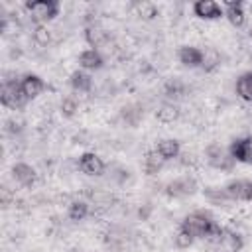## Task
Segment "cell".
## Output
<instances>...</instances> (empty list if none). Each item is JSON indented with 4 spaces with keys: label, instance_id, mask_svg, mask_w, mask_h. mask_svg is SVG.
I'll return each mask as SVG.
<instances>
[{
    "label": "cell",
    "instance_id": "obj_14",
    "mask_svg": "<svg viewBox=\"0 0 252 252\" xmlns=\"http://www.w3.org/2000/svg\"><path fill=\"white\" fill-rule=\"evenodd\" d=\"M224 16L234 28H242L246 22V12L242 2H224Z\"/></svg>",
    "mask_w": 252,
    "mask_h": 252
},
{
    "label": "cell",
    "instance_id": "obj_12",
    "mask_svg": "<svg viewBox=\"0 0 252 252\" xmlns=\"http://www.w3.org/2000/svg\"><path fill=\"white\" fill-rule=\"evenodd\" d=\"M79 65L83 67V71H98V69L104 65V57H102V53H100L98 49L89 47V49L81 51V55H79Z\"/></svg>",
    "mask_w": 252,
    "mask_h": 252
},
{
    "label": "cell",
    "instance_id": "obj_29",
    "mask_svg": "<svg viewBox=\"0 0 252 252\" xmlns=\"http://www.w3.org/2000/svg\"><path fill=\"white\" fill-rule=\"evenodd\" d=\"M4 130H6V134H10V136H18L22 130H24V120H20V118H8L6 120V124H4Z\"/></svg>",
    "mask_w": 252,
    "mask_h": 252
},
{
    "label": "cell",
    "instance_id": "obj_10",
    "mask_svg": "<svg viewBox=\"0 0 252 252\" xmlns=\"http://www.w3.org/2000/svg\"><path fill=\"white\" fill-rule=\"evenodd\" d=\"M79 169L87 175H102L104 171V161L100 156H96L94 152H87L79 158Z\"/></svg>",
    "mask_w": 252,
    "mask_h": 252
},
{
    "label": "cell",
    "instance_id": "obj_17",
    "mask_svg": "<svg viewBox=\"0 0 252 252\" xmlns=\"http://www.w3.org/2000/svg\"><path fill=\"white\" fill-rule=\"evenodd\" d=\"M181 116V110L175 102H161L156 110V118L161 122V124H173L177 118Z\"/></svg>",
    "mask_w": 252,
    "mask_h": 252
},
{
    "label": "cell",
    "instance_id": "obj_6",
    "mask_svg": "<svg viewBox=\"0 0 252 252\" xmlns=\"http://www.w3.org/2000/svg\"><path fill=\"white\" fill-rule=\"evenodd\" d=\"M224 191L230 201H252V181L250 179H232L224 185Z\"/></svg>",
    "mask_w": 252,
    "mask_h": 252
},
{
    "label": "cell",
    "instance_id": "obj_28",
    "mask_svg": "<svg viewBox=\"0 0 252 252\" xmlns=\"http://www.w3.org/2000/svg\"><path fill=\"white\" fill-rule=\"evenodd\" d=\"M136 12H138V16L144 18V20H154V18L158 16V8H156L152 2H138V4H136Z\"/></svg>",
    "mask_w": 252,
    "mask_h": 252
},
{
    "label": "cell",
    "instance_id": "obj_1",
    "mask_svg": "<svg viewBox=\"0 0 252 252\" xmlns=\"http://www.w3.org/2000/svg\"><path fill=\"white\" fill-rule=\"evenodd\" d=\"M179 228L185 230L187 234H191L193 238H205V240L222 234V226L217 220H213V217L205 211H195V213H189L187 217H183Z\"/></svg>",
    "mask_w": 252,
    "mask_h": 252
},
{
    "label": "cell",
    "instance_id": "obj_8",
    "mask_svg": "<svg viewBox=\"0 0 252 252\" xmlns=\"http://www.w3.org/2000/svg\"><path fill=\"white\" fill-rule=\"evenodd\" d=\"M193 14L201 20H219L224 16V8L215 0H197L193 4Z\"/></svg>",
    "mask_w": 252,
    "mask_h": 252
},
{
    "label": "cell",
    "instance_id": "obj_21",
    "mask_svg": "<svg viewBox=\"0 0 252 252\" xmlns=\"http://www.w3.org/2000/svg\"><path fill=\"white\" fill-rule=\"evenodd\" d=\"M89 213H91V209H89V203L87 201H83V199H73L71 203H69V207H67V217L71 219V220H83V219H87L89 217Z\"/></svg>",
    "mask_w": 252,
    "mask_h": 252
},
{
    "label": "cell",
    "instance_id": "obj_3",
    "mask_svg": "<svg viewBox=\"0 0 252 252\" xmlns=\"http://www.w3.org/2000/svg\"><path fill=\"white\" fill-rule=\"evenodd\" d=\"M0 102L6 106V108H12V110H20L26 106L28 98L26 94L22 93V87H20V81H4L2 83V89H0Z\"/></svg>",
    "mask_w": 252,
    "mask_h": 252
},
{
    "label": "cell",
    "instance_id": "obj_13",
    "mask_svg": "<svg viewBox=\"0 0 252 252\" xmlns=\"http://www.w3.org/2000/svg\"><path fill=\"white\" fill-rule=\"evenodd\" d=\"M179 61L183 67H189V69H195V67H201V59H203V49L195 47V45H183L179 47Z\"/></svg>",
    "mask_w": 252,
    "mask_h": 252
},
{
    "label": "cell",
    "instance_id": "obj_11",
    "mask_svg": "<svg viewBox=\"0 0 252 252\" xmlns=\"http://www.w3.org/2000/svg\"><path fill=\"white\" fill-rule=\"evenodd\" d=\"M12 177L16 179V183H20L24 187H32L37 181L35 169L30 163H24V161H18V163L12 165Z\"/></svg>",
    "mask_w": 252,
    "mask_h": 252
},
{
    "label": "cell",
    "instance_id": "obj_26",
    "mask_svg": "<svg viewBox=\"0 0 252 252\" xmlns=\"http://www.w3.org/2000/svg\"><path fill=\"white\" fill-rule=\"evenodd\" d=\"M163 93L169 98H179V96H183L187 93V87H185V83L181 79H169L165 83V87H163Z\"/></svg>",
    "mask_w": 252,
    "mask_h": 252
},
{
    "label": "cell",
    "instance_id": "obj_2",
    "mask_svg": "<svg viewBox=\"0 0 252 252\" xmlns=\"http://www.w3.org/2000/svg\"><path fill=\"white\" fill-rule=\"evenodd\" d=\"M26 10L35 24H45L53 20L55 16H59V2L57 0H32V2H26Z\"/></svg>",
    "mask_w": 252,
    "mask_h": 252
},
{
    "label": "cell",
    "instance_id": "obj_19",
    "mask_svg": "<svg viewBox=\"0 0 252 252\" xmlns=\"http://www.w3.org/2000/svg\"><path fill=\"white\" fill-rule=\"evenodd\" d=\"M69 83L77 93H89L93 89V77L87 71H73L69 77Z\"/></svg>",
    "mask_w": 252,
    "mask_h": 252
},
{
    "label": "cell",
    "instance_id": "obj_31",
    "mask_svg": "<svg viewBox=\"0 0 252 252\" xmlns=\"http://www.w3.org/2000/svg\"><path fill=\"white\" fill-rule=\"evenodd\" d=\"M179 161H181V165L183 167H189V169H193V167H197L199 165V158H197V154H193V152H185V154H179Z\"/></svg>",
    "mask_w": 252,
    "mask_h": 252
},
{
    "label": "cell",
    "instance_id": "obj_23",
    "mask_svg": "<svg viewBox=\"0 0 252 252\" xmlns=\"http://www.w3.org/2000/svg\"><path fill=\"white\" fill-rule=\"evenodd\" d=\"M236 94L242 98V100H252V71H246L242 73L238 79H236Z\"/></svg>",
    "mask_w": 252,
    "mask_h": 252
},
{
    "label": "cell",
    "instance_id": "obj_9",
    "mask_svg": "<svg viewBox=\"0 0 252 252\" xmlns=\"http://www.w3.org/2000/svg\"><path fill=\"white\" fill-rule=\"evenodd\" d=\"M20 87H22V93L26 94V98L32 100V98L39 96V94L45 91V81H43L39 75L28 73V75H24V77L20 79Z\"/></svg>",
    "mask_w": 252,
    "mask_h": 252
},
{
    "label": "cell",
    "instance_id": "obj_5",
    "mask_svg": "<svg viewBox=\"0 0 252 252\" xmlns=\"http://www.w3.org/2000/svg\"><path fill=\"white\" fill-rule=\"evenodd\" d=\"M197 191V181H195V177H191V175H183V177H177V179H173V181H169L167 185H165V193L169 195V197H187V195H193Z\"/></svg>",
    "mask_w": 252,
    "mask_h": 252
},
{
    "label": "cell",
    "instance_id": "obj_25",
    "mask_svg": "<svg viewBox=\"0 0 252 252\" xmlns=\"http://www.w3.org/2000/svg\"><path fill=\"white\" fill-rule=\"evenodd\" d=\"M205 199L211 205H217V207H222V205H226L230 201L228 195H226V191H224V187L222 189H219V187H207L205 189Z\"/></svg>",
    "mask_w": 252,
    "mask_h": 252
},
{
    "label": "cell",
    "instance_id": "obj_30",
    "mask_svg": "<svg viewBox=\"0 0 252 252\" xmlns=\"http://www.w3.org/2000/svg\"><path fill=\"white\" fill-rule=\"evenodd\" d=\"M173 240H175V246H177V248H189V246L193 244V240H195V238H193L191 234H187L185 230H181V228H179V230H177V234L173 236Z\"/></svg>",
    "mask_w": 252,
    "mask_h": 252
},
{
    "label": "cell",
    "instance_id": "obj_15",
    "mask_svg": "<svg viewBox=\"0 0 252 252\" xmlns=\"http://www.w3.org/2000/svg\"><path fill=\"white\" fill-rule=\"evenodd\" d=\"M85 39L93 49H98V47H102V45H106L110 41L108 32L98 28V26H87L85 28Z\"/></svg>",
    "mask_w": 252,
    "mask_h": 252
},
{
    "label": "cell",
    "instance_id": "obj_16",
    "mask_svg": "<svg viewBox=\"0 0 252 252\" xmlns=\"http://www.w3.org/2000/svg\"><path fill=\"white\" fill-rule=\"evenodd\" d=\"M156 152H158L165 161H167V159H175V158H179V154H181V144H179V140H175V138H163V140L158 142Z\"/></svg>",
    "mask_w": 252,
    "mask_h": 252
},
{
    "label": "cell",
    "instance_id": "obj_27",
    "mask_svg": "<svg viewBox=\"0 0 252 252\" xmlns=\"http://www.w3.org/2000/svg\"><path fill=\"white\" fill-rule=\"evenodd\" d=\"M59 110H61V114H63L65 118H73V116L77 114V110H79L77 98H75V96H65V98L61 100V104H59Z\"/></svg>",
    "mask_w": 252,
    "mask_h": 252
},
{
    "label": "cell",
    "instance_id": "obj_32",
    "mask_svg": "<svg viewBox=\"0 0 252 252\" xmlns=\"http://www.w3.org/2000/svg\"><path fill=\"white\" fill-rule=\"evenodd\" d=\"M150 211H152V207H150V205L140 207V209H138V217H140L142 220H146V219H148V215H150Z\"/></svg>",
    "mask_w": 252,
    "mask_h": 252
},
{
    "label": "cell",
    "instance_id": "obj_24",
    "mask_svg": "<svg viewBox=\"0 0 252 252\" xmlns=\"http://www.w3.org/2000/svg\"><path fill=\"white\" fill-rule=\"evenodd\" d=\"M32 39H33V43H37L39 47H47V45L51 43L53 35H51V30H49L45 24H35V28L32 30Z\"/></svg>",
    "mask_w": 252,
    "mask_h": 252
},
{
    "label": "cell",
    "instance_id": "obj_7",
    "mask_svg": "<svg viewBox=\"0 0 252 252\" xmlns=\"http://www.w3.org/2000/svg\"><path fill=\"white\" fill-rule=\"evenodd\" d=\"M228 152H230V156L234 158V161L250 163V165H252V138H250V136L232 140L230 146H228Z\"/></svg>",
    "mask_w": 252,
    "mask_h": 252
},
{
    "label": "cell",
    "instance_id": "obj_4",
    "mask_svg": "<svg viewBox=\"0 0 252 252\" xmlns=\"http://www.w3.org/2000/svg\"><path fill=\"white\" fill-rule=\"evenodd\" d=\"M205 159H207V163H209L211 167L222 169V171L232 169V165L236 163L234 158L230 156V152H228L226 148H222L220 144H217V142L207 146V150H205Z\"/></svg>",
    "mask_w": 252,
    "mask_h": 252
},
{
    "label": "cell",
    "instance_id": "obj_22",
    "mask_svg": "<svg viewBox=\"0 0 252 252\" xmlns=\"http://www.w3.org/2000/svg\"><path fill=\"white\" fill-rule=\"evenodd\" d=\"M163 163H165V159H163L156 150L146 152V156H144V169H146L148 175H156V173H159L161 167H163Z\"/></svg>",
    "mask_w": 252,
    "mask_h": 252
},
{
    "label": "cell",
    "instance_id": "obj_20",
    "mask_svg": "<svg viewBox=\"0 0 252 252\" xmlns=\"http://www.w3.org/2000/svg\"><path fill=\"white\" fill-rule=\"evenodd\" d=\"M120 118H122L128 126H136V124H140V120L144 118V106H142V104H136V102L126 104V106L120 110Z\"/></svg>",
    "mask_w": 252,
    "mask_h": 252
},
{
    "label": "cell",
    "instance_id": "obj_18",
    "mask_svg": "<svg viewBox=\"0 0 252 252\" xmlns=\"http://www.w3.org/2000/svg\"><path fill=\"white\" fill-rule=\"evenodd\" d=\"M220 65V51L217 49V47H205L203 49V59H201V71H205V73H211V71H215L217 67Z\"/></svg>",
    "mask_w": 252,
    "mask_h": 252
}]
</instances>
